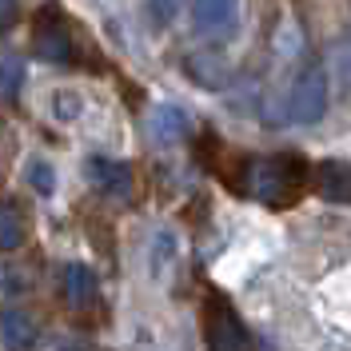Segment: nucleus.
Wrapping results in <instances>:
<instances>
[{
    "label": "nucleus",
    "mask_w": 351,
    "mask_h": 351,
    "mask_svg": "<svg viewBox=\"0 0 351 351\" xmlns=\"http://www.w3.org/2000/svg\"><path fill=\"white\" fill-rule=\"evenodd\" d=\"M236 188L247 192L252 199L267 204V208H287V204H295L304 196L307 188V160L300 152H276L263 156V160H252Z\"/></svg>",
    "instance_id": "nucleus-1"
},
{
    "label": "nucleus",
    "mask_w": 351,
    "mask_h": 351,
    "mask_svg": "<svg viewBox=\"0 0 351 351\" xmlns=\"http://www.w3.org/2000/svg\"><path fill=\"white\" fill-rule=\"evenodd\" d=\"M328 96H331L328 72H324V68H307L304 76L295 80V88H291V120H295V124H315V120H324Z\"/></svg>",
    "instance_id": "nucleus-2"
},
{
    "label": "nucleus",
    "mask_w": 351,
    "mask_h": 351,
    "mask_svg": "<svg viewBox=\"0 0 351 351\" xmlns=\"http://www.w3.org/2000/svg\"><path fill=\"white\" fill-rule=\"evenodd\" d=\"M36 52H40V60H52V64H72L76 60L72 32H68L64 16L56 12V4H48L40 24H36Z\"/></svg>",
    "instance_id": "nucleus-3"
},
{
    "label": "nucleus",
    "mask_w": 351,
    "mask_h": 351,
    "mask_svg": "<svg viewBox=\"0 0 351 351\" xmlns=\"http://www.w3.org/2000/svg\"><path fill=\"white\" fill-rule=\"evenodd\" d=\"M208 343L219 348V351L247 348V331H243L240 315L232 311V304H223L219 295L208 300Z\"/></svg>",
    "instance_id": "nucleus-4"
},
{
    "label": "nucleus",
    "mask_w": 351,
    "mask_h": 351,
    "mask_svg": "<svg viewBox=\"0 0 351 351\" xmlns=\"http://www.w3.org/2000/svg\"><path fill=\"white\" fill-rule=\"evenodd\" d=\"M240 0H196V28L204 36H223L236 28Z\"/></svg>",
    "instance_id": "nucleus-5"
},
{
    "label": "nucleus",
    "mask_w": 351,
    "mask_h": 351,
    "mask_svg": "<svg viewBox=\"0 0 351 351\" xmlns=\"http://www.w3.org/2000/svg\"><path fill=\"white\" fill-rule=\"evenodd\" d=\"M88 176H92V184H96L104 196H116V199L128 196L132 176H128L124 164H116V160H92V164H88Z\"/></svg>",
    "instance_id": "nucleus-6"
},
{
    "label": "nucleus",
    "mask_w": 351,
    "mask_h": 351,
    "mask_svg": "<svg viewBox=\"0 0 351 351\" xmlns=\"http://www.w3.org/2000/svg\"><path fill=\"white\" fill-rule=\"evenodd\" d=\"M148 132H152L160 144L180 140V136H188V116L176 108V104H160V108L152 112V120H148Z\"/></svg>",
    "instance_id": "nucleus-7"
},
{
    "label": "nucleus",
    "mask_w": 351,
    "mask_h": 351,
    "mask_svg": "<svg viewBox=\"0 0 351 351\" xmlns=\"http://www.w3.org/2000/svg\"><path fill=\"white\" fill-rule=\"evenodd\" d=\"M64 287H68V304L72 307H88L92 300H96V271L84 267V263H68Z\"/></svg>",
    "instance_id": "nucleus-8"
},
{
    "label": "nucleus",
    "mask_w": 351,
    "mask_h": 351,
    "mask_svg": "<svg viewBox=\"0 0 351 351\" xmlns=\"http://www.w3.org/2000/svg\"><path fill=\"white\" fill-rule=\"evenodd\" d=\"M319 192H324V199H331V204H348L351 199V184H348V168L343 164H319Z\"/></svg>",
    "instance_id": "nucleus-9"
},
{
    "label": "nucleus",
    "mask_w": 351,
    "mask_h": 351,
    "mask_svg": "<svg viewBox=\"0 0 351 351\" xmlns=\"http://www.w3.org/2000/svg\"><path fill=\"white\" fill-rule=\"evenodd\" d=\"M24 84V60L16 52H0V100H16Z\"/></svg>",
    "instance_id": "nucleus-10"
},
{
    "label": "nucleus",
    "mask_w": 351,
    "mask_h": 351,
    "mask_svg": "<svg viewBox=\"0 0 351 351\" xmlns=\"http://www.w3.org/2000/svg\"><path fill=\"white\" fill-rule=\"evenodd\" d=\"M24 243V216L12 199H0V247H21Z\"/></svg>",
    "instance_id": "nucleus-11"
},
{
    "label": "nucleus",
    "mask_w": 351,
    "mask_h": 351,
    "mask_svg": "<svg viewBox=\"0 0 351 351\" xmlns=\"http://www.w3.org/2000/svg\"><path fill=\"white\" fill-rule=\"evenodd\" d=\"M4 339H8V343H16V348L32 343V324L24 319L21 311H8V315H4Z\"/></svg>",
    "instance_id": "nucleus-12"
},
{
    "label": "nucleus",
    "mask_w": 351,
    "mask_h": 351,
    "mask_svg": "<svg viewBox=\"0 0 351 351\" xmlns=\"http://www.w3.org/2000/svg\"><path fill=\"white\" fill-rule=\"evenodd\" d=\"M28 184H32L40 196H52V192H56V172H52V164L36 160V164H32V172H28Z\"/></svg>",
    "instance_id": "nucleus-13"
},
{
    "label": "nucleus",
    "mask_w": 351,
    "mask_h": 351,
    "mask_svg": "<svg viewBox=\"0 0 351 351\" xmlns=\"http://www.w3.org/2000/svg\"><path fill=\"white\" fill-rule=\"evenodd\" d=\"M148 8H152V24H156V28H164V24L176 21V12H180V0H152Z\"/></svg>",
    "instance_id": "nucleus-14"
},
{
    "label": "nucleus",
    "mask_w": 351,
    "mask_h": 351,
    "mask_svg": "<svg viewBox=\"0 0 351 351\" xmlns=\"http://www.w3.org/2000/svg\"><path fill=\"white\" fill-rule=\"evenodd\" d=\"M16 24V0H0V32H8Z\"/></svg>",
    "instance_id": "nucleus-15"
},
{
    "label": "nucleus",
    "mask_w": 351,
    "mask_h": 351,
    "mask_svg": "<svg viewBox=\"0 0 351 351\" xmlns=\"http://www.w3.org/2000/svg\"><path fill=\"white\" fill-rule=\"evenodd\" d=\"M56 104H60L56 112L68 120V116H76V112H80V96H68V92H60V96H56Z\"/></svg>",
    "instance_id": "nucleus-16"
}]
</instances>
